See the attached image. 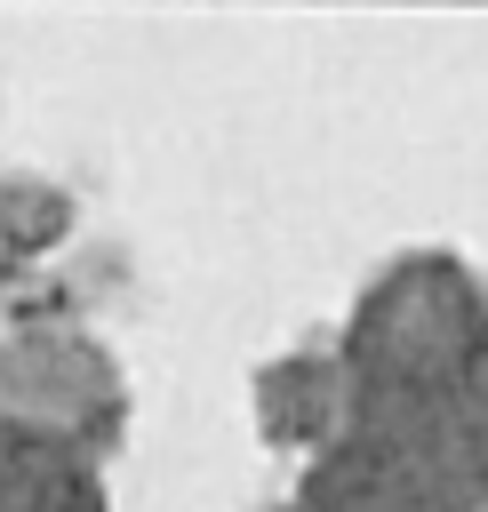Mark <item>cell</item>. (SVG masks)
<instances>
[{"label":"cell","instance_id":"cell-1","mask_svg":"<svg viewBox=\"0 0 488 512\" xmlns=\"http://www.w3.org/2000/svg\"><path fill=\"white\" fill-rule=\"evenodd\" d=\"M0 512H96V480L48 440H0Z\"/></svg>","mask_w":488,"mask_h":512}]
</instances>
